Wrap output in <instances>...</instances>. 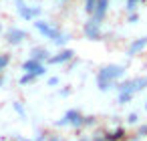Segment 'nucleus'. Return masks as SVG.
<instances>
[{
  "instance_id": "dca6fc26",
  "label": "nucleus",
  "mask_w": 147,
  "mask_h": 141,
  "mask_svg": "<svg viewBox=\"0 0 147 141\" xmlns=\"http://www.w3.org/2000/svg\"><path fill=\"white\" fill-rule=\"evenodd\" d=\"M145 133H147V125H145V127H141V129H139V135H145Z\"/></svg>"
},
{
  "instance_id": "f03ea898",
  "label": "nucleus",
  "mask_w": 147,
  "mask_h": 141,
  "mask_svg": "<svg viewBox=\"0 0 147 141\" xmlns=\"http://www.w3.org/2000/svg\"><path fill=\"white\" fill-rule=\"evenodd\" d=\"M83 30H85V36L91 38V40H99V38H101V24H99L97 20H93V18L85 22Z\"/></svg>"
},
{
  "instance_id": "ddd939ff",
  "label": "nucleus",
  "mask_w": 147,
  "mask_h": 141,
  "mask_svg": "<svg viewBox=\"0 0 147 141\" xmlns=\"http://www.w3.org/2000/svg\"><path fill=\"white\" fill-rule=\"evenodd\" d=\"M133 99V93H119V103H127Z\"/></svg>"
},
{
  "instance_id": "f3484780",
  "label": "nucleus",
  "mask_w": 147,
  "mask_h": 141,
  "mask_svg": "<svg viewBox=\"0 0 147 141\" xmlns=\"http://www.w3.org/2000/svg\"><path fill=\"white\" fill-rule=\"evenodd\" d=\"M95 141H107V137L103 135V137H95Z\"/></svg>"
},
{
  "instance_id": "423d86ee",
  "label": "nucleus",
  "mask_w": 147,
  "mask_h": 141,
  "mask_svg": "<svg viewBox=\"0 0 147 141\" xmlns=\"http://www.w3.org/2000/svg\"><path fill=\"white\" fill-rule=\"evenodd\" d=\"M24 38H26V32L20 30V28H10V30L6 32V40H8L10 45H20Z\"/></svg>"
},
{
  "instance_id": "aec40b11",
  "label": "nucleus",
  "mask_w": 147,
  "mask_h": 141,
  "mask_svg": "<svg viewBox=\"0 0 147 141\" xmlns=\"http://www.w3.org/2000/svg\"><path fill=\"white\" fill-rule=\"evenodd\" d=\"M145 109H147V105H145Z\"/></svg>"
},
{
  "instance_id": "7ed1b4c3",
  "label": "nucleus",
  "mask_w": 147,
  "mask_h": 141,
  "mask_svg": "<svg viewBox=\"0 0 147 141\" xmlns=\"http://www.w3.org/2000/svg\"><path fill=\"white\" fill-rule=\"evenodd\" d=\"M22 71H24V73H28L32 79H36V77L45 75V67H42V63H38V61H34V59L26 61V63L22 65Z\"/></svg>"
},
{
  "instance_id": "4468645a",
  "label": "nucleus",
  "mask_w": 147,
  "mask_h": 141,
  "mask_svg": "<svg viewBox=\"0 0 147 141\" xmlns=\"http://www.w3.org/2000/svg\"><path fill=\"white\" fill-rule=\"evenodd\" d=\"M137 2H139V0H127V8H129V10L137 8Z\"/></svg>"
},
{
  "instance_id": "1a4fd4ad",
  "label": "nucleus",
  "mask_w": 147,
  "mask_h": 141,
  "mask_svg": "<svg viewBox=\"0 0 147 141\" xmlns=\"http://www.w3.org/2000/svg\"><path fill=\"white\" fill-rule=\"evenodd\" d=\"M32 59L42 63V61H49V53L45 49H32Z\"/></svg>"
},
{
  "instance_id": "20e7f679",
  "label": "nucleus",
  "mask_w": 147,
  "mask_h": 141,
  "mask_svg": "<svg viewBox=\"0 0 147 141\" xmlns=\"http://www.w3.org/2000/svg\"><path fill=\"white\" fill-rule=\"evenodd\" d=\"M107 10H109V0H97L91 18L97 20V22L101 24V20H105V16H107Z\"/></svg>"
},
{
  "instance_id": "0eeeda50",
  "label": "nucleus",
  "mask_w": 147,
  "mask_h": 141,
  "mask_svg": "<svg viewBox=\"0 0 147 141\" xmlns=\"http://www.w3.org/2000/svg\"><path fill=\"white\" fill-rule=\"evenodd\" d=\"M73 55H75L73 51H61L57 57H49V63H51V65H61V63H67Z\"/></svg>"
},
{
  "instance_id": "2eb2a0df",
  "label": "nucleus",
  "mask_w": 147,
  "mask_h": 141,
  "mask_svg": "<svg viewBox=\"0 0 147 141\" xmlns=\"http://www.w3.org/2000/svg\"><path fill=\"white\" fill-rule=\"evenodd\" d=\"M135 121H137V115H135V113H133V115H129V123H135Z\"/></svg>"
},
{
  "instance_id": "f257e3e1",
  "label": "nucleus",
  "mask_w": 147,
  "mask_h": 141,
  "mask_svg": "<svg viewBox=\"0 0 147 141\" xmlns=\"http://www.w3.org/2000/svg\"><path fill=\"white\" fill-rule=\"evenodd\" d=\"M123 73H125V69L121 65H107V67L99 69V73H97V85H99V89L101 91L111 89L115 85V81L119 77H123Z\"/></svg>"
},
{
  "instance_id": "a211bd4d",
  "label": "nucleus",
  "mask_w": 147,
  "mask_h": 141,
  "mask_svg": "<svg viewBox=\"0 0 147 141\" xmlns=\"http://www.w3.org/2000/svg\"><path fill=\"white\" fill-rule=\"evenodd\" d=\"M4 83V75H0V85H2Z\"/></svg>"
},
{
  "instance_id": "39448f33",
  "label": "nucleus",
  "mask_w": 147,
  "mask_h": 141,
  "mask_svg": "<svg viewBox=\"0 0 147 141\" xmlns=\"http://www.w3.org/2000/svg\"><path fill=\"white\" fill-rule=\"evenodd\" d=\"M63 123H69V125H73V127H83V125H85V115H83L81 111L73 109V111H69V113L65 115V121H63Z\"/></svg>"
},
{
  "instance_id": "6e6552de",
  "label": "nucleus",
  "mask_w": 147,
  "mask_h": 141,
  "mask_svg": "<svg viewBox=\"0 0 147 141\" xmlns=\"http://www.w3.org/2000/svg\"><path fill=\"white\" fill-rule=\"evenodd\" d=\"M147 47V36H141V38H137L135 43H131V47L127 49V55H135V53H139L141 49H145Z\"/></svg>"
},
{
  "instance_id": "9b49d317",
  "label": "nucleus",
  "mask_w": 147,
  "mask_h": 141,
  "mask_svg": "<svg viewBox=\"0 0 147 141\" xmlns=\"http://www.w3.org/2000/svg\"><path fill=\"white\" fill-rule=\"evenodd\" d=\"M8 63H10V55H6V53H4V55H0V75H2V71L6 69Z\"/></svg>"
},
{
  "instance_id": "9d476101",
  "label": "nucleus",
  "mask_w": 147,
  "mask_h": 141,
  "mask_svg": "<svg viewBox=\"0 0 147 141\" xmlns=\"http://www.w3.org/2000/svg\"><path fill=\"white\" fill-rule=\"evenodd\" d=\"M123 135H125V131L123 129H115V131H111L109 135H105L107 137V141H121L123 139Z\"/></svg>"
},
{
  "instance_id": "6ab92c4d",
  "label": "nucleus",
  "mask_w": 147,
  "mask_h": 141,
  "mask_svg": "<svg viewBox=\"0 0 147 141\" xmlns=\"http://www.w3.org/2000/svg\"><path fill=\"white\" fill-rule=\"evenodd\" d=\"M79 141H87V139H79Z\"/></svg>"
},
{
  "instance_id": "f8f14e48",
  "label": "nucleus",
  "mask_w": 147,
  "mask_h": 141,
  "mask_svg": "<svg viewBox=\"0 0 147 141\" xmlns=\"http://www.w3.org/2000/svg\"><path fill=\"white\" fill-rule=\"evenodd\" d=\"M95 2H97V0H85V12L91 16L93 14V8H95Z\"/></svg>"
}]
</instances>
